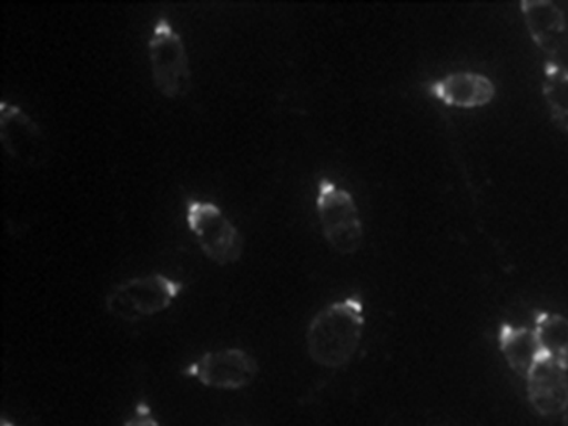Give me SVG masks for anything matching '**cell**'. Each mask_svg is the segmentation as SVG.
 Returning a JSON list of instances; mask_svg holds the SVG:
<instances>
[{
  "mask_svg": "<svg viewBox=\"0 0 568 426\" xmlns=\"http://www.w3.org/2000/svg\"><path fill=\"white\" fill-rule=\"evenodd\" d=\"M365 323V303L358 293L326 304L308 323V357L320 367L329 371L346 367L362 344Z\"/></svg>",
  "mask_w": 568,
  "mask_h": 426,
  "instance_id": "obj_1",
  "label": "cell"
},
{
  "mask_svg": "<svg viewBox=\"0 0 568 426\" xmlns=\"http://www.w3.org/2000/svg\"><path fill=\"white\" fill-rule=\"evenodd\" d=\"M184 284L163 273L135 276L114 284L105 295V310L113 318L136 323L170 310Z\"/></svg>",
  "mask_w": 568,
  "mask_h": 426,
  "instance_id": "obj_2",
  "label": "cell"
},
{
  "mask_svg": "<svg viewBox=\"0 0 568 426\" xmlns=\"http://www.w3.org/2000/svg\"><path fill=\"white\" fill-rule=\"evenodd\" d=\"M316 216L327 245L342 254H356L364 245V222L353 193L333 179L322 178L316 185Z\"/></svg>",
  "mask_w": 568,
  "mask_h": 426,
  "instance_id": "obj_3",
  "label": "cell"
},
{
  "mask_svg": "<svg viewBox=\"0 0 568 426\" xmlns=\"http://www.w3.org/2000/svg\"><path fill=\"white\" fill-rule=\"evenodd\" d=\"M152 82L166 99H182L192 91L193 70L184 38L166 18H159L148 41Z\"/></svg>",
  "mask_w": 568,
  "mask_h": 426,
  "instance_id": "obj_4",
  "label": "cell"
},
{
  "mask_svg": "<svg viewBox=\"0 0 568 426\" xmlns=\"http://www.w3.org/2000/svg\"><path fill=\"white\" fill-rule=\"evenodd\" d=\"M185 220L197 246L213 264L234 265L242 258L245 239L220 205L212 201L189 200Z\"/></svg>",
  "mask_w": 568,
  "mask_h": 426,
  "instance_id": "obj_5",
  "label": "cell"
},
{
  "mask_svg": "<svg viewBox=\"0 0 568 426\" xmlns=\"http://www.w3.org/2000/svg\"><path fill=\"white\" fill-rule=\"evenodd\" d=\"M257 359L243 348H220L186 365L184 375L215 390H242L257 379Z\"/></svg>",
  "mask_w": 568,
  "mask_h": 426,
  "instance_id": "obj_6",
  "label": "cell"
},
{
  "mask_svg": "<svg viewBox=\"0 0 568 426\" xmlns=\"http://www.w3.org/2000/svg\"><path fill=\"white\" fill-rule=\"evenodd\" d=\"M0 143L11 159L29 169H41L51 159L43 128L24 109L9 101L0 102Z\"/></svg>",
  "mask_w": 568,
  "mask_h": 426,
  "instance_id": "obj_7",
  "label": "cell"
},
{
  "mask_svg": "<svg viewBox=\"0 0 568 426\" xmlns=\"http://www.w3.org/2000/svg\"><path fill=\"white\" fill-rule=\"evenodd\" d=\"M429 97L460 110L483 109L497 97V85L483 72L456 71L426 85Z\"/></svg>",
  "mask_w": 568,
  "mask_h": 426,
  "instance_id": "obj_8",
  "label": "cell"
},
{
  "mask_svg": "<svg viewBox=\"0 0 568 426\" xmlns=\"http://www.w3.org/2000/svg\"><path fill=\"white\" fill-rule=\"evenodd\" d=\"M526 397L539 416H560L568 403V372L547 355L532 365L525 378Z\"/></svg>",
  "mask_w": 568,
  "mask_h": 426,
  "instance_id": "obj_9",
  "label": "cell"
},
{
  "mask_svg": "<svg viewBox=\"0 0 568 426\" xmlns=\"http://www.w3.org/2000/svg\"><path fill=\"white\" fill-rule=\"evenodd\" d=\"M526 30L532 43L556 57L568 49V22L566 11L550 0H525L520 3Z\"/></svg>",
  "mask_w": 568,
  "mask_h": 426,
  "instance_id": "obj_10",
  "label": "cell"
},
{
  "mask_svg": "<svg viewBox=\"0 0 568 426\" xmlns=\"http://www.w3.org/2000/svg\"><path fill=\"white\" fill-rule=\"evenodd\" d=\"M498 348L510 371L526 378L532 365L544 356L534 328L503 322L498 329Z\"/></svg>",
  "mask_w": 568,
  "mask_h": 426,
  "instance_id": "obj_11",
  "label": "cell"
},
{
  "mask_svg": "<svg viewBox=\"0 0 568 426\" xmlns=\"http://www.w3.org/2000/svg\"><path fill=\"white\" fill-rule=\"evenodd\" d=\"M532 320L544 355L568 372V318L556 312L536 311Z\"/></svg>",
  "mask_w": 568,
  "mask_h": 426,
  "instance_id": "obj_12",
  "label": "cell"
},
{
  "mask_svg": "<svg viewBox=\"0 0 568 426\" xmlns=\"http://www.w3.org/2000/svg\"><path fill=\"white\" fill-rule=\"evenodd\" d=\"M542 94L551 120L560 131L568 132V70L556 62L544 68Z\"/></svg>",
  "mask_w": 568,
  "mask_h": 426,
  "instance_id": "obj_13",
  "label": "cell"
},
{
  "mask_svg": "<svg viewBox=\"0 0 568 426\" xmlns=\"http://www.w3.org/2000/svg\"><path fill=\"white\" fill-rule=\"evenodd\" d=\"M123 426H162L158 417H155L154 410L146 402H140L139 405L133 408L131 416L125 418Z\"/></svg>",
  "mask_w": 568,
  "mask_h": 426,
  "instance_id": "obj_14",
  "label": "cell"
},
{
  "mask_svg": "<svg viewBox=\"0 0 568 426\" xmlns=\"http://www.w3.org/2000/svg\"><path fill=\"white\" fill-rule=\"evenodd\" d=\"M0 426H24V425L14 424V422L10 420V418L2 416V418H0Z\"/></svg>",
  "mask_w": 568,
  "mask_h": 426,
  "instance_id": "obj_15",
  "label": "cell"
},
{
  "mask_svg": "<svg viewBox=\"0 0 568 426\" xmlns=\"http://www.w3.org/2000/svg\"><path fill=\"white\" fill-rule=\"evenodd\" d=\"M560 417H562V426H568V403L562 413H560Z\"/></svg>",
  "mask_w": 568,
  "mask_h": 426,
  "instance_id": "obj_16",
  "label": "cell"
},
{
  "mask_svg": "<svg viewBox=\"0 0 568 426\" xmlns=\"http://www.w3.org/2000/svg\"><path fill=\"white\" fill-rule=\"evenodd\" d=\"M564 7H566V9H568V3H566V6H564Z\"/></svg>",
  "mask_w": 568,
  "mask_h": 426,
  "instance_id": "obj_17",
  "label": "cell"
}]
</instances>
